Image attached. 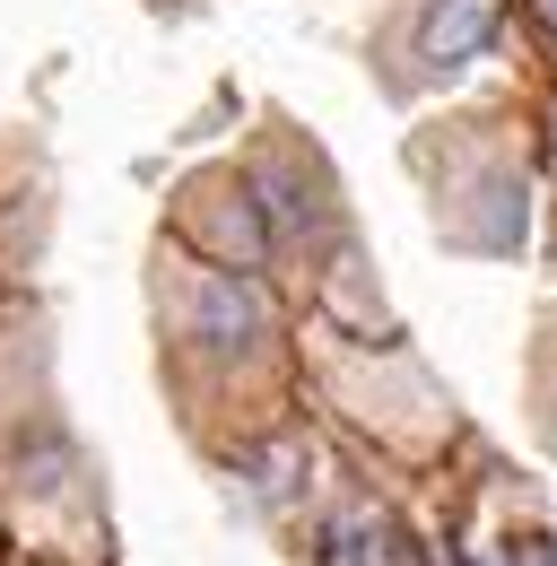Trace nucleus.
I'll list each match as a JSON object with an SVG mask.
<instances>
[{
    "label": "nucleus",
    "mask_w": 557,
    "mask_h": 566,
    "mask_svg": "<svg viewBox=\"0 0 557 566\" xmlns=\"http://www.w3.org/2000/svg\"><path fill=\"white\" fill-rule=\"evenodd\" d=\"M262 332H271L262 287H244L235 271H209L201 280V340L209 349H244V340H262Z\"/></svg>",
    "instance_id": "1"
},
{
    "label": "nucleus",
    "mask_w": 557,
    "mask_h": 566,
    "mask_svg": "<svg viewBox=\"0 0 557 566\" xmlns=\"http://www.w3.org/2000/svg\"><path fill=\"white\" fill-rule=\"evenodd\" d=\"M487 35H496V0H435V18H427V62H435V71H462Z\"/></svg>",
    "instance_id": "2"
},
{
    "label": "nucleus",
    "mask_w": 557,
    "mask_h": 566,
    "mask_svg": "<svg viewBox=\"0 0 557 566\" xmlns=\"http://www.w3.org/2000/svg\"><path fill=\"white\" fill-rule=\"evenodd\" d=\"M323 566H410L401 523H392V514H348L340 532L323 541Z\"/></svg>",
    "instance_id": "3"
},
{
    "label": "nucleus",
    "mask_w": 557,
    "mask_h": 566,
    "mask_svg": "<svg viewBox=\"0 0 557 566\" xmlns=\"http://www.w3.org/2000/svg\"><path fill=\"white\" fill-rule=\"evenodd\" d=\"M505 566H514V558H505ZM523 566H557V558H549V549H540V541H532V549H523Z\"/></svg>",
    "instance_id": "4"
},
{
    "label": "nucleus",
    "mask_w": 557,
    "mask_h": 566,
    "mask_svg": "<svg viewBox=\"0 0 557 566\" xmlns=\"http://www.w3.org/2000/svg\"><path fill=\"white\" fill-rule=\"evenodd\" d=\"M540 18H549V27H557V0H540Z\"/></svg>",
    "instance_id": "5"
}]
</instances>
